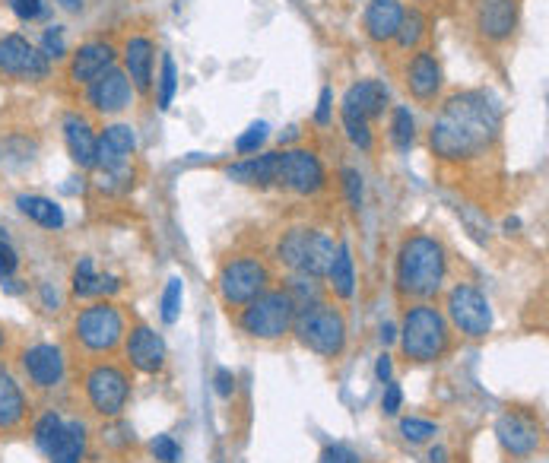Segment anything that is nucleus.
I'll return each instance as SVG.
<instances>
[{
    "label": "nucleus",
    "instance_id": "obj_45",
    "mask_svg": "<svg viewBox=\"0 0 549 463\" xmlns=\"http://www.w3.org/2000/svg\"><path fill=\"white\" fill-rule=\"evenodd\" d=\"M400 403H404V391H400V384H384V397H381V410L388 416H397L400 413Z\"/></svg>",
    "mask_w": 549,
    "mask_h": 463
},
{
    "label": "nucleus",
    "instance_id": "obj_38",
    "mask_svg": "<svg viewBox=\"0 0 549 463\" xmlns=\"http://www.w3.org/2000/svg\"><path fill=\"white\" fill-rule=\"evenodd\" d=\"M181 299H185V286H181V280H169L166 295H162V321H166V324H175L178 321Z\"/></svg>",
    "mask_w": 549,
    "mask_h": 463
},
{
    "label": "nucleus",
    "instance_id": "obj_22",
    "mask_svg": "<svg viewBox=\"0 0 549 463\" xmlns=\"http://www.w3.org/2000/svg\"><path fill=\"white\" fill-rule=\"evenodd\" d=\"M124 73L131 86L143 96H150L153 92V42L137 35L124 45Z\"/></svg>",
    "mask_w": 549,
    "mask_h": 463
},
{
    "label": "nucleus",
    "instance_id": "obj_11",
    "mask_svg": "<svg viewBox=\"0 0 549 463\" xmlns=\"http://www.w3.org/2000/svg\"><path fill=\"white\" fill-rule=\"evenodd\" d=\"M0 73L13 80H45L48 58L39 48H32L23 35H4L0 39Z\"/></svg>",
    "mask_w": 549,
    "mask_h": 463
},
{
    "label": "nucleus",
    "instance_id": "obj_24",
    "mask_svg": "<svg viewBox=\"0 0 549 463\" xmlns=\"http://www.w3.org/2000/svg\"><path fill=\"white\" fill-rule=\"evenodd\" d=\"M277 159L280 153H264L258 159H242L226 169V175L239 184H254V188H270L277 181Z\"/></svg>",
    "mask_w": 549,
    "mask_h": 463
},
{
    "label": "nucleus",
    "instance_id": "obj_8",
    "mask_svg": "<svg viewBox=\"0 0 549 463\" xmlns=\"http://www.w3.org/2000/svg\"><path fill=\"white\" fill-rule=\"evenodd\" d=\"M127 397H131V381H127V375L118 365L99 362L86 372V400L99 416H105V419L121 416V410L127 406Z\"/></svg>",
    "mask_w": 549,
    "mask_h": 463
},
{
    "label": "nucleus",
    "instance_id": "obj_54",
    "mask_svg": "<svg viewBox=\"0 0 549 463\" xmlns=\"http://www.w3.org/2000/svg\"><path fill=\"white\" fill-rule=\"evenodd\" d=\"M0 349H4V330H0Z\"/></svg>",
    "mask_w": 549,
    "mask_h": 463
},
{
    "label": "nucleus",
    "instance_id": "obj_16",
    "mask_svg": "<svg viewBox=\"0 0 549 463\" xmlns=\"http://www.w3.org/2000/svg\"><path fill=\"white\" fill-rule=\"evenodd\" d=\"M127 359L143 375H159L166 368V340L153 327L137 324L127 333Z\"/></svg>",
    "mask_w": 549,
    "mask_h": 463
},
{
    "label": "nucleus",
    "instance_id": "obj_21",
    "mask_svg": "<svg viewBox=\"0 0 549 463\" xmlns=\"http://www.w3.org/2000/svg\"><path fill=\"white\" fill-rule=\"evenodd\" d=\"M400 20H404V4L400 0H372L365 7V35L372 42L384 45V42H394V35L400 29Z\"/></svg>",
    "mask_w": 549,
    "mask_h": 463
},
{
    "label": "nucleus",
    "instance_id": "obj_3",
    "mask_svg": "<svg viewBox=\"0 0 549 463\" xmlns=\"http://www.w3.org/2000/svg\"><path fill=\"white\" fill-rule=\"evenodd\" d=\"M400 349L407 362H438L451 349V324L435 305H413L400 327Z\"/></svg>",
    "mask_w": 549,
    "mask_h": 463
},
{
    "label": "nucleus",
    "instance_id": "obj_13",
    "mask_svg": "<svg viewBox=\"0 0 549 463\" xmlns=\"http://www.w3.org/2000/svg\"><path fill=\"white\" fill-rule=\"evenodd\" d=\"M496 435L505 454L511 457H530L543 444V429L537 425V419L524 413H505L496 422Z\"/></svg>",
    "mask_w": 549,
    "mask_h": 463
},
{
    "label": "nucleus",
    "instance_id": "obj_42",
    "mask_svg": "<svg viewBox=\"0 0 549 463\" xmlns=\"http://www.w3.org/2000/svg\"><path fill=\"white\" fill-rule=\"evenodd\" d=\"M340 178H343V194L350 200V207L359 210L362 207V175L356 169H343Z\"/></svg>",
    "mask_w": 549,
    "mask_h": 463
},
{
    "label": "nucleus",
    "instance_id": "obj_31",
    "mask_svg": "<svg viewBox=\"0 0 549 463\" xmlns=\"http://www.w3.org/2000/svg\"><path fill=\"white\" fill-rule=\"evenodd\" d=\"M311 232H315V229H305V226L283 232L280 245H277V257H280V264H283V267H289V270H296V273H299V267H302V261H305V251H308V242H311Z\"/></svg>",
    "mask_w": 549,
    "mask_h": 463
},
{
    "label": "nucleus",
    "instance_id": "obj_53",
    "mask_svg": "<svg viewBox=\"0 0 549 463\" xmlns=\"http://www.w3.org/2000/svg\"><path fill=\"white\" fill-rule=\"evenodd\" d=\"M394 337H397L394 327H391V324H384V327H381V343L388 346V343H394Z\"/></svg>",
    "mask_w": 549,
    "mask_h": 463
},
{
    "label": "nucleus",
    "instance_id": "obj_50",
    "mask_svg": "<svg viewBox=\"0 0 549 463\" xmlns=\"http://www.w3.org/2000/svg\"><path fill=\"white\" fill-rule=\"evenodd\" d=\"M42 299H45L48 311H54V308H58V292H51V286H42Z\"/></svg>",
    "mask_w": 549,
    "mask_h": 463
},
{
    "label": "nucleus",
    "instance_id": "obj_46",
    "mask_svg": "<svg viewBox=\"0 0 549 463\" xmlns=\"http://www.w3.org/2000/svg\"><path fill=\"white\" fill-rule=\"evenodd\" d=\"M16 267H20V257H16V251L10 248V242L4 238V242H0V280H7V276H13Z\"/></svg>",
    "mask_w": 549,
    "mask_h": 463
},
{
    "label": "nucleus",
    "instance_id": "obj_6",
    "mask_svg": "<svg viewBox=\"0 0 549 463\" xmlns=\"http://www.w3.org/2000/svg\"><path fill=\"white\" fill-rule=\"evenodd\" d=\"M77 343L86 349V353H96V356H105V353H115L121 346V337H124V318L118 305L112 302H96L89 305L77 314Z\"/></svg>",
    "mask_w": 549,
    "mask_h": 463
},
{
    "label": "nucleus",
    "instance_id": "obj_36",
    "mask_svg": "<svg viewBox=\"0 0 549 463\" xmlns=\"http://www.w3.org/2000/svg\"><path fill=\"white\" fill-rule=\"evenodd\" d=\"M175 89H178V70H175V61L169 58H162V77H159V108L166 111L175 99Z\"/></svg>",
    "mask_w": 549,
    "mask_h": 463
},
{
    "label": "nucleus",
    "instance_id": "obj_23",
    "mask_svg": "<svg viewBox=\"0 0 549 463\" xmlns=\"http://www.w3.org/2000/svg\"><path fill=\"white\" fill-rule=\"evenodd\" d=\"M64 143H67L70 159L77 162L80 169H96V134L86 118H80V115L64 118Z\"/></svg>",
    "mask_w": 549,
    "mask_h": 463
},
{
    "label": "nucleus",
    "instance_id": "obj_5",
    "mask_svg": "<svg viewBox=\"0 0 549 463\" xmlns=\"http://www.w3.org/2000/svg\"><path fill=\"white\" fill-rule=\"evenodd\" d=\"M292 321H296V305L286 289L261 292L239 311V327L254 340H280L292 330Z\"/></svg>",
    "mask_w": 549,
    "mask_h": 463
},
{
    "label": "nucleus",
    "instance_id": "obj_28",
    "mask_svg": "<svg viewBox=\"0 0 549 463\" xmlns=\"http://www.w3.org/2000/svg\"><path fill=\"white\" fill-rule=\"evenodd\" d=\"M16 207H20V213L29 216L32 222H39L42 229H61L64 226V210L42 194H20L16 197Z\"/></svg>",
    "mask_w": 549,
    "mask_h": 463
},
{
    "label": "nucleus",
    "instance_id": "obj_10",
    "mask_svg": "<svg viewBox=\"0 0 549 463\" xmlns=\"http://www.w3.org/2000/svg\"><path fill=\"white\" fill-rule=\"evenodd\" d=\"M280 188L292 191V194H318L324 188V169L321 159L311 150H283L277 159V181Z\"/></svg>",
    "mask_w": 549,
    "mask_h": 463
},
{
    "label": "nucleus",
    "instance_id": "obj_1",
    "mask_svg": "<svg viewBox=\"0 0 549 463\" xmlns=\"http://www.w3.org/2000/svg\"><path fill=\"white\" fill-rule=\"evenodd\" d=\"M499 131H502V111L496 99L477 89L454 92L432 121L429 146L438 159L461 162L486 153L499 140Z\"/></svg>",
    "mask_w": 549,
    "mask_h": 463
},
{
    "label": "nucleus",
    "instance_id": "obj_14",
    "mask_svg": "<svg viewBox=\"0 0 549 463\" xmlns=\"http://www.w3.org/2000/svg\"><path fill=\"white\" fill-rule=\"evenodd\" d=\"M23 372L29 384H35L39 391H51V387H58L64 381V372H67L64 353L51 343L29 346L23 353Z\"/></svg>",
    "mask_w": 549,
    "mask_h": 463
},
{
    "label": "nucleus",
    "instance_id": "obj_19",
    "mask_svg": "<svg viewBox=\"0 0 549 463\" xmlns=\"http://www.w3.org/2000/svg\"><path fill=\"white\" fill-rule=\"evenodd\" d=\"M384 108H388V86H384L381 80L353 83L343 92V105H340V111H346V115H359L365 121L381 118Z\"/></svg>",
    "mask_w": 549,
    "mask_h": 463
},
{
    "label": "nucleus",
    "instance_id": "obj_43",
    "mask_svg": "<svg viewBox=\"0 0 549 463\" xmlns=\"http://www.w3.org/2000/svg\"><path fill=\"white\" fill-rule=\"evenodd\" d=\"M321 463H362V457L350 448V444H327L321 451Z\"/></svg>",
    "mask_w": 549,
    "mask_h": 463
},
{
    "label": "nucleus",
    "instance_id": "obj_29",
    "mask_svg": "<svg viewBox=\"0 0 549 463\" xmlns=\"http://www.w3.org/2000/svg\"><path fill=\"white\" fill-rule=\"evenodd\" d=\"M83 454H86V425L73 419L64 425V435L58 441V448L48 454V460L51 463H80Z\"/></svg>",
    "mask_w": 549,
    "mask_h": 463
},
{
    "label": "nucleus",
    "instance_id": "obj_41",
    "mask_svg": "<svg viewBox=\"0 0 549 463\" xmlns=\"http://www.w3.org/2000/svg\"><path fill=\"white\" fill-rule=\"evenodd\" d=\"M150 451H153V457L162 460V463H178V460H181V448H178V441H175L172 435H156V438L150 441Z\"/></svg>",
    "mask_w": 549,
    "mask_h": 463
},
{
    "label": "nucleus",
    "instance_id": "obj_40",
    "mask_svg": "<svg viewBox=\"0 0 549 463\" xmlns=\"http://www.w3.org/2000/svg\"><path fill=\"white\" fill-rule=\"evenodd\" d=\"M45 58L51 61H58V58H64L67 54V45H64V29L61 26H48L45 29V35H42V48H39Z\"/></svg>",
    "mask_w": 549,
    "mask_h": 463
},
{
    "label": "nucleus",
    "instance_id": "obj_47",
    "mask_svg": "<svg viewBox=\"0 0 549 463\" xmlns=\"http://www.w3.org/2000/svg\"><path fill=\"white\" fill-rule=\"evenodd\" d=\"M331 102H334V89H331V86H324V89H321V99H318V111H315V121H318L321 127H324V124H331V108H334Z\"/></svg>",
    "mask_w": 549,
    "mask_h": 463
},
{
    "label": "nucleus",
    "instance_id": "obj_26",
    "mask_svg": "<svg viewBox=\"0 0 549 463\" xmlns=\"http://www.w3.org/2000/svg\"><path fill=\"white\" fill-rule=\"evenodd\" d=\"M334 254H337V245L331 235L324 232H311V242H308V251H305V261L299 267L302 276H311V280H318V276H327L334 264Z\"/></svg>",
    "mask_w": 549,
    "mask_h": 463
},
{
    "label": "nucleus",
    "instance_id": "obj_37",
    "mask_svg": "<svg viewBox=\"0 0 549 463\" xmlns=\"http://www.w3.org/2000/svg\"><path fill=\"white\" fill-rule=\"evenodd\" d=\"M400 435H404L407 441H413V444H423V441H429V438L438 435V425L429 422V419H416V416H410V419L400 422Z\"/></svg>",
    "mask_w": 549,
    "mask_h": 463
},
{
    "label": "nucleus",
    "instance_id": "obj_30",
    "mask_svg": "<svg viewBox=\"0 0 549 463\" xmlns=\"http://www.w3.org/2000/svg\"><path fill=\"white\" fill-rule=\"evenodd\" d=\"M327 280H331V289L337 299H353L356 292V270H353V257H350V248L340 245L337 254H334V264L327 270Z\"/></svg>",
    "mask_w": 549,
    "mask_h": 463
},
{
    "label": "nucleus",
    "instance_id": "obj_44",
    "mask_svg": "<svg viewBox=\"0 0 549 463\" xmlns=\"http://www.w3.org/2000/svg\"><path fill=\"white\" fill-rule=\"evenodd\" d=\"M10 10L20 16L23 23L42 20V16H45V4H42V0H10Z\"/></svg>",
    "mask_w": 549,
    "mask_h": 463
},
{
    "label": "nucleus",
    "instance_id": "obj_51",
    "mask_svg": "<svg viewBox=\"0 0 549 463\" xmlns=\"http://www.w3.org/2000/svg\"><path fill=\"white\" fill-rule=\"evenodd\" d=\"M429 463H448V451L445 448H432L429 451Z\"/></svg>",
    "mask_w": 549,
    "mask_h": 463
},
{
    "label": "nucleus",
    "instance_id": "obj_32",
    "mask_svg": "<svg viewBox=\"0 0 549 463\" xmlns=\"http://www.w3.org/2000/svg\"><path fill=\"white\" fill-rule=\"evenodd\" d=\"M426 32H429L426 16L419 10H404V20H400L394 42H397L400 51H413V48H419V42L426 39Z\"/></svg>",
    "mask_w": 549,
    "mask_h": 463
},
{
    "label": "nucleus",
    "instance_id": "obj_15",
    "mask_svg": "<svg viewBox=\"0 0 549 463\" xmlns=\"http://www.w3.org/2000/svg\"><path fill=\"white\" fill-rule=\"evenodd\" d=\"M134 150H137V134H134L131 124L105 127L102 137H96V169H102V172L127 169Z\"/></svg>",
    "mask_w": 549,
    "mask_h": 463
},
{
    "label": "nucleus",
    "instance_id": "obj_18",
    "mask_svg": "<svg viewBox=\"0 0 549 463\" xmlns=\"http://www.w3.org/2000/svg\"><path fill=\"white\" fill-rule=\"evenodd\" d=\"M407 89L416 102H435V96L442 92V64H438L432 48L413 54L407 67Z\"/></svg>",
    "mask_w": 549,
    "mask_h": 463
},
{
    "label": "nucleus",
    "instance_id": "obj_17",
    "mask_svg": "<svg viewBox=\"0 0 549 463\" xmlns=\"http://www.w3.org/2000/svg\"><path fill=\"white\" fill-rule=\"evenodd\" d=\"M131 96H134V86L127 80V73L118 67H108L102 77L89 83V102H93V108L102 111V115H118V111L131 105Z\"/></svg>",
    "mask_w": 549,
    "mask_h": 463
},
{
    "label": "nucleus",
    "instance_id": "obj_4",
    "mask_svg": "<svg viewBox=\"0 0 549 463\" xmlns=\"http://www.w3.org/2000/svg\"><path fill=\"white\" fill-rule=\"evenodd\" d=\"M296 340L308 349V353L324 356V359H337L346 349V318L324 302H315L302 311H296Z\"/></svg>",
    "mask_w": 549,
    "mask_h": 463
},
{
    "label": "nucleus",
    "instance_id": "obj_9",
    "mask_svg": "<svg viewBox=\"0 0 549 463\" xmlns=\"http://www.w3.org/2000/svg\"><path fill=\"white\" fill-rule=\"evenodd\" d=\"M448 318L470 340H483V337H489V330H492L489 299L470 283H457L448 292Z\"/></svg>",
    "mask_w": 549,
    "mask_h": 463
},
{
    "label": "nucleus",
    "instance_id": "obj_2",
    "mask_svg": "<svg viewBox=\"0 0 549 463\" xmlns=\"http://www.w3.org/2000/svg\"><path fill=\"white\" fill-rule=\"evenodd\" d=\"M448 257L438 238L410 235L397 251V292L404 299H432L442 289Z\"/></svg>",
    "mask_w": 549,
    "mask_h": 463
},
{
    "label": "nucleus",
    "instance_id": "obj_12",
    "mask_svg": "<svg viewBox=\"0 0 549 463\" xmlns=\"http://www.w3.org/2000/svg\"><path fill=\"white\" fill-rule=\"evenodd\" d=\"M518 0H480L477 13H473V23H477V32L486 42L499 45L508 42L518 29Z\"/></svg>",
    "mask_w": 549,
    "mask_h": 463
},
{
    "label": "nucleus",
    "instance_id": "obj_25",
    "mask_svg": "<svg viewBox=\"0 0 549 463\" xmlns=\"http://www.w3.org/2000/svg\"><path fill=\"white\" fill-rule=\"evenodd\" d=\"M23 419H26V397L20 384L13 381V375L0 372V432L20 429Z\"/></svg>",
    "mask_w": 549,
    "mask_h": 463
},
{
    "label": "nucleus",
    "instance_id": "obj_20",
    "mask_svg": "<svg viewBox=\"0 0 549 463\" xmlns=\"http://www.w3.org/2000/svg\"><path fill=\"white\" fill-rule=\"evenodd\" d=\"M108 67H115V48L105 42H86L77 48L70 61V80L73 83H93Z\"/></svg>",
    "mask_w": 549,
    "mask_h": 463
},
{
    "label": "nucleus",
    "instance_id": "obj_52",
    "mask_svg": "<svg viewBox=\"0 0 549 463\" xmlns=\"http://www.w3.org/2000/svg\"><path fill=\"white\" fill-rule=\"evenodd\" d=\"M58 7L67 10V13H77L83 7V0H58Z\"/></svg>",
    "mask_w": 549,
    "mask_h": 463
},
{
    "label": "nucleus",
    "instance_id": "obj_33",
    "mask_svg": "<svg viewBox=\"0 0 549 463\" xmlns=\"http://www.w3.org/2000/svg\"><path fill=\"white\" fill-rule=\"evenodd\" d=\"M64 419L58 416V413H45L39 422H35V429H32V438H35V448H39L45 457L58 448V441H61V435H64Z\"/></svg>",
    "mask_w": 549,
    "mask_h": 463
},
{
    "label": "nucleus",
    "instance_id": "obj_34",
    "mask_svg": "<svg viewBox=\"0 0 549 463\" xmlns=\"http://www.w3.org/2000/svg\"><path fill=\"white\" fill-rule=\"evenodd\" d=\"M391 143L397 146L400 153H407L410 146L416 143V121H413L407 105H397L391 111Z\"/></svg>",
    "mask_w": 549,
    "mask_h": 463
},
{
    "label": "nucleus",
    "instance_id": "obj_49",
    "mask_svg": "<svg viewBox=\"0 0 549 463\" xmlns=\"http://www.w3.org/2000/svg\"><path fill=\"white\" fill-rule=\"evenodd\" d=\"M391 372H394L391 356H388V353H381L378 362H375V375H378V381H381V384H388V381H391Z\"/></svg>",
    "mask_w": 549,
    "mask_h": 463
},
{
    "label": "nucleus",
    "instance_id": "obj_27",
    "mask_svg": "<svg viewBox=\"0 0 549 463\" xmlns=\"http://www.w3.org/2000/svg\"><path fill=\"white\" fill-rule=\"evenodd\" d=\"M118 289H121V283L115 280V276H99L89 257H83V261L77 264V270H73V295H77V299H89V295H105V292H118Z\"/></svg>",
    "mask_w": 549,
    "mask_h": 463
},
{
    "label": "nucleus",
    "instance_id": "obj_7",
    "mask_svg": "<svg viewBox=\"0 0 549 463\" xmlns=\"http://www.w3.org/2000/svg\"><path fill=\"white\" fill-rule=\"evenodd\" d=\"M219 295L229 308H242L251 299H258L261 292H267L270 270L261 257H232L219 270Z\"/></svg>",
    "mask_w": 549,
    "mask_h": 463
},
{
    "label": "nucleus",
    "instance_id": "obj_39",
    "mask_svg": "<svg viewBox=\"0 0 549 463\" xmlns=\"http://www.w3.org/2000/svg\"><path fill=\"white\" fill-rule=\"evenodd\" d=\"M267 131H270V127L264 124V121H258V124H251L248 127V131L239 137V140H235V150H239L242 156H251V153H258V146L267 140Z\"/></svg>",
    "mask_w": 549,
    "mask_h": 463
},
{
    "label": "nucleus",
    "instance_id": "obj_35",
    "mask_svg": "<svg viewBox=\"0 0 549 463\" xmlns=\"http://www.w3.org/2000/svg\"><path fill=\"white\" fill-rule=\"evenodd\" d=\"M343 118V127H346V137H350L353 146H359L362 153H369L375 146V137H372V121H365L359 115H346V111H340Z\"/></svg>",
    "mask_w": 549,
    "mask_h": 463
},
{
    "label": "nucleus",
    "instance_id": "obj_48",
    "mask_svg": "<svg viewBox=\"0 0 549 463\" xmlns=\"http://www.w3.org/2000/svg\"><path fill=\"white\" fill-rule=\"evenodd\" d=\"M213 381H216V394L219 397H232V391H235V375L229 372V368H219Z\"/></svg>",
    "mask_w": 549,
    "mask_h": 463
}]
</instances>
